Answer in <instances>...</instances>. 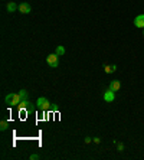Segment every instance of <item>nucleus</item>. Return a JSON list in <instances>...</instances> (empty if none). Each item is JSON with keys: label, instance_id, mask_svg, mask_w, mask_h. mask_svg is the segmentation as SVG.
Masks as SVG:
<instances>
[{"label": "nucleus", "instance_id": "obj_1", "mask_svg": "<svg viewBox=\"0 0 144 160\" xmlns=\"http://www.w3.org/2000/svg\"><path fill=\"white\" fill-rule=\"evenodd\" d=\"M6 104L9 107H14V105H19L20 101H22V97H20V94H14V93H10L6 95Z\"/></svg>", "mask_w": 144, "mask_h": 160}, {"label": "nucleus", "instance_id": "obj_2", "mask_svg": "<svg viewBox=\"0 0 144 160\" xmlns=\"http://www.w3.org/2000/svg\"><path fill=\"white\" fill-rule=\"evenodd\" d=\"M36 105H38V108H39L40 111L43 113V111H46V110H49L52 104L49 102V100H48V98H45V97H39V98H38V101H36Z\"/></svg>", "mask_w": 144, "mask_h": 160}, {"label": "nucleus", "instance_id": "obj_3", "mask_svg": "<svg viewBox=\"0 0 144 160\" xmlns=\"http://www.w3.org/2000/svg\"><path fill=\"white\" fill-rule=\"evenodd\" d=\"M46 62L51 68H56L59 65V59H58V55L56 53H51L46 56Z\"/></svg>", "mask_w": 144, "mask_h": 160}, {"label": "nucleus", "instance_id": "obj_4", "mask_svg": "<svg viewBox=\"0 0 144 160\" xmlns=\"http://www.w3.org/2000/svg\"><path fill=\"white\" fill-rule=\"evenodd\" d=\"M114 100H115V94H114V91H112L111 88H108V89L104 93V101H107V102H112Z\"/></svg>", "mask_w": 144, "mask_h": 160}, {"label": "nucleus", "instance_id": "obj_5", "mask_svg": "<svg viewBox=\"0 0 144 160\" xmlns=\"http://www.w3.org/2000/svg\"><path fill=\"white\" fill-rule=\"evenodd\" d=\"M19 10L20 13H23V14H27V13H30L32 12V6L29 5V3H20L19 5Z\"/></svg>", "mask_w": 144, "mask_h": 160}, {"label": "nucleus", "instance_id": "obj_6", "mask_svg": "<svg viewBox=\"0 0 144 160\" xmlns=\"http://www.w3.org/2000/svg\"><path fill=\"white\" fill-rule=\"evenodd\" d=\"M134 25H136V27H144V14H138V16H136Z\"/></svg>", "mask_w": 144, "mask_h": 160}, {"label": "nucleus", "instance_id": "obj_7", "mask_svg": "<svg viewBox=\"0 0 144 160\" xmlns=\"http://www.w3.org/2000/svg\"><path fill=\"white\" fill-rule=\"evenodd\" d=\"M6 9H7V12H9V13H13V12H16V10L19 9V5H16L14 2H10V3H7Z\"/></svg>", "mask_w": 144, "mask_h": 160}, {"label": "nucleus", "instance_id": "obj_8", "mask_svg": "<svg viewBox=\"0 0 144 160\" xmlns=\"http://www.w3.org/2000/svg\"><path fill=\"white\" fill-rule=\"evenodd\" d=\"M110 88H111L112 91L115 93V91H118L120 88H121V82L118 80H114V81H111V84H110Z\"/></svg>", "mask_w": 144, "mask_h": 160}, {"label": "nucleus", "instance_id": "obj_9", "mask_svg": "<svg viewBox=\"0 0 144 160\" xmlns=\"http://www.w3.org/2000/svg\"><path fill=\"white\" fill-rule=\"evenodd\" d=\"M30 104H32V102H30L29 100H22V101H20V104L17 107H19L20 111H23V110H27V107L30 105Z\"/></svg>", "mask_w": 144, "mask_h": 160}, {"label": "nucleus", "instance_id": "obj_10", "mask_svg": "<svg viewBox=\"0 0 144 160\" xmlns=\"http://www.w3.org/2000/svg\"><path fill=\"white\" fill-rule=\"evenodd\" d=\"M104 69H105V74H112V72H115L117 65H105Z\"/></svg>", "mask_w": 144, "mask_h": 160}, {"label": "nucleus", "instance_id": "obj_11", "mask_svg": "<svg viewBox=\"0 0 144 160\" xmlns=\"http://www.w3.org/2000/svg\"><path fill=\"white\" fill-rule=\"evenodd\" d=\"M55 53L58 55V56H62V55H65V48L64 46H56V49H55Z\"/></svg>", "mask_w": 144, "mask_h": 160}, {"label": "nucleus", "instance_id": "obj_12", "mask_svg": "<svg viewBox=\"0 0 144 160\" xmlns=\"http://www.w3.org/2000/svg\"><path fill=\"white\" fill-rule=\"evenodd\" d=\"M7 127H9V123H7L6 120H2V123H0V130L5 131V130H7Z\"/></svg>", "mask_w": 144, "mask_h": 160}, {"label": "nucleus", "instance_id": "obj_13", "mask_svg": "<svg viewBox=\"0 0 144 160\" xmlns=\"http://www.w3.org/2000/svg\"><path fill=\"white\" fill-rule=\"evenodd\" d=\"M20 97H22V100H27V91L26 89H20Z\"/></svg>", "mask_w": 144, "mask_h": 160}, {"label": "nucleus", "instance_id": "obj_14", "mask_svg": "<svg viewBox=\"0 0 144 160\" xmlns=\"http://www.w3.org/2000/svg\"><path fill=\"white\" fill-rule=\"evenodd\" d=\"M26 111H27V113H29V114H32L33 111H35V107H33L32 104H30V105L27 107V110H26Z\"/></svg>", "mask_w": 144, "mask_h": 160}, {"label": "nucleus", "instance_id": "obj_15", "mask_svg": "<svg viewBox=\"0 0 144 160\" xmlns=\"http://www.w3.org/2000/svg\"><path fill=\"white\" fill-rule=\"evenodd\" d=\"M38 159H39L38 154H30V160H38Z\"/></svg>", "mask_w": 144, "mask_h": 160}, {"label": "nucleus", "instance_id": "obj_16", "mask_svg": "<svg viewBox=\"0 0 144 160\" xmlns=\"http://www.w3.org/2000/svg\"><path fill=\"white\" fill-rule=\"evenodd\" d=\"M118 150H120V152L124 150V144H123V143H118Z\"/></svg>", "mask_w": 144, "mask_h": 160}, {"label": "nucleus", "instance_id": "obj_17", "mask_svg": "<svg viewBox=\"0 0 144 160\" xmlns=\"http://www.w3.org/2000/svg\"><path fill=\"white\" fill-rule=\"evenodd\" d=\"M92 141L98 144V143H101V139H99V137H94V139H92Z\"/></svg>", "mask_w": 144, "mask_h": 160}, {"label": "nucleus", "instance_id": "obj_18", "mask_svg": "<svg viewBox=\"0 0 144 160\" xmlns=\"http://www.w3.org/2000/svg\"><path fill=\"white\" fill-rule=\"evenodd\" d=\"M51 110L52 111H58V105H51Z\"/></svg>", "mask_w": 144, "mask_h": 160}, {"label": "nucleus", "instance_id": "obj_19", "mask_svg": "<svg viewBox=\"0 0 144 160\" xmlns=\"http://www.w3.org/2000/svg\"><path fill=\"white\" fill-rule=\"evenodd\" d=\"M91 141H92V139H89V137H86V139H85V143H86V144H88V143H91Z\"/></svg>", "mask_w": 144, "mask_h": 160}, {"label": "nucleus", "instance_id": "obj_20", "mask_svg": "<svg viewBox=\"0 0 144 160\" xmlns=\"http://www.w3.org/2000/svg\"><path fill=\"white\" fill-rule=\"evenodd\" d=\"M143 35H144V33H143Z\"/></svg>", "mask_w": 144, "mask_h": 160}]
</instances>
